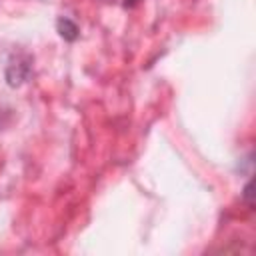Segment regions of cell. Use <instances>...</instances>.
<instances>
[{
	"mask_svg": "<svg viewBox=\"0 0 256 256\" xmlns=\"http://www.w3.org/2000/svg\"><path fill=\"white\" fill-rule=\"evenodd\" d=\"M30 56H26V54H20V56H16V62L12 60L10 64H8V68H6V78H8V84L10 86H20L26 78H28V74H30Z\"/></svg>",
	"mask_w": 256,
	"mask_h": 256,
	"instance_id": "1",
	"label": "cell"
},
{
	"mask_svg": "<svg viewBox=\"0 0 256 256\" xmlns=\"http://www.w3.org/2000/svg\"><path fill=\"white\" fill-rule=\"evenodd\" d=\"M56 28H58V34H60L64 40H68V42H74V40L78 38V34H80L76 22H72L70 18H58V20H56Z\"/></svg>",
	"mask_w": 256,
	"mask_h": 256,
	"instance_id": "2",
	"label": "cell"
}]
</instances>
